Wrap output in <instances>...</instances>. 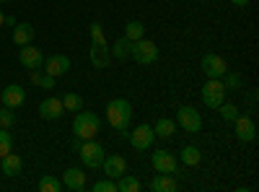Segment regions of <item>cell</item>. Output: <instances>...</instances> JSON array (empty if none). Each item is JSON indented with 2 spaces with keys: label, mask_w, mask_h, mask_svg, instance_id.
I'll return each instance as SVG.
<instances>
[{
  "label": "cell",
  "mask_w": 259,
  "mask_h": 192,
  "mask_svg": "<svg viewBox=\"0 0 259 192\" xmlns=\"http://www.w3.org/2000/svg\"><path fill=\"white\" fill-rule=\"evenodd\" d=\"M13 151V138L8 133V127H0V159H3L6 153Z\"/></svg>",
  "instance_id": "30"
},
{
  "label": "cell",
  "mask_w": 259,
  "mask_h": 192,
  "mask_svg": "<svg viewBox=\"0 0 259 192\" xmlns=\"http://www.w3.org/2000/svg\"><path fill=\"white\" fill-rule=\"evenodd\" d=\"M18 62L29 70H39L41 65H45V55H41V50H36L34 45H24L21 52H18Z\"/></svg>",
  "instance_id": "9"
},
{
  "label": "cell",
  "mask_w": 259,
  "mask_h": 192,
  "mask_svg": "<svg viewBox=\"0 0 259 192\" xmlns=\"http://www.w3.org/2000/svg\"><path fill=\"white\" fill-rule=\"evenodd\" d=\"M45 70L50 75H55V78L65 75V73L70 70V57L68 55H52L50 60H45Z\"/></svg>",
  "instance_id": "14"
},
{
  "label": "cell",
  "mask_w": 259,
  "mask_h": 192,
  "mask_svg": "<svg viewBox=\"0 0 259 192\" xmlns=\"http://www.w3.org/2000/svg\"><path fill=\"white\" fill-rule=\"evenodd\" d=\"M91 62L96 68H106L112 62V52L106 45H91Z\"/></svg>",
  "instance_id": "20"
},
{
  "label": "cell",
  "mask_w": 259,
  "mask_h": 192,
  "mask_svg": "<svg viewBox=\"0 0 259 192\" xmlns=\"http://www.w3.org/2000/svg\"><path fill=\"white\" fill-rule=\"evenodd\" d=\"M34 34H36V29H34L31 24H16V26H13V45H18V47L31 45Z\"/></svg>",
  "instance_id": "18"
},
{
  "label": "cell",
  "mask_w": 259,
  "mask_h": 192,
  "mask_svg": "<svg viewBox=\"0 0 259 192\" xmlns=\"http://www.w3.org/2000/svg\"><path fill=\"white\" fill-rule=\"evenodd\" d=\"M94 192H117V179H99L96 184H94Z\"/></svg>",
  "instance_id": "31"
},
{
  "label": "cell",
  "mask_w": 259,
  "mask_h": 192,
  "mask_svg": "<svg viewBox=\"0 0 259 192\" xmlns=\"http://www.w3.org/2000/svg\"><path fill=\"white\" fill-rule=\"evenodd\" d=\"M106 120L114 130L119 133V138H127V127H130V120H133V104L127 99H112L106 104Z\"/></svg>",
  "instance_id": "1"
},
{
  "label": "cell",
  "mask_w": 259,
  "mask_h": 192,
  "mask_svg": "<svg viewBox=\"0 0 259 192\" xmlns=\"http://www.w3.org/2000/svg\"><path fill=\"white\" fill-rule=\"evenodd\" d=\"M31 83L50 91V89H55V75H50L47 70H34V73H31Z\"/></svg>",
  "instance_id": "25"
},
{
  "label": "cell",
  "mask_w": 259,
  "mask_h": 192,
  "mask_svg": "<svg viewBox=\"0 0 259 192\" xmlns=\"http://www.w3.org/2000/svg\"><path fill=\"white\" fill-rule=\"evenodd\" d=\"M177 125H182L187 133H200L202 130V117L194 106H179L177 112Z\"/></svg>",
  "instance_id": "7"
},
{
  "label": "cell",
  "mask_w": 259,
  "mask_h": 192,
  "mask_svg": "<svg viewBox=\"0 0 259 192\" xmlns=\"http://www.w3.org/2000/svg\"><path fill=\"white\" fill-rule=\"evenodd\" d=\"M127 140L133 143V148H138V151H145V148L153 145L156 133H153V127H150V125H138L135 130L127 135Z\"/></svg>",
  "instance_id": "8"
},
{
  "label": "cell",
  "mask_w": 259,
  "mask_h": 192,
  "mask_svg": "<svg viewBox=\"0 0 259 192\" xmlns=\"http://www.w3.org/2000/svg\"><path fill=\"white\" fill-rule=\"evenodd\" d=\"M21 166H24V161H21V156H16L13 151L0 159V169H3V174H6V177H16V174H21Z\"/></svg>",
  "instance_id": "19"
},
{
  "label": "cell",
  "mask_w": 259,
  "mask_h": 192,
  "mask_svg": "<svg viewBox=\"0 0 259 192\" xmlns=\"http://www.w3.org/2000/svg\"><path fill=\"white\" fill-rule=\"evenodd\" d=\"M153 133L158 135V138H171L177 133V120H168V117H161L158 122H156V127H153Z\"/></svg>",
  "instance_id": "21"
},
{
  "label": "cell",
  "mask_w": 259,
  "mask_h": 192,
  "mask_svg": "<svg viewBox=\"0 0 259 192\" xmlns=\"http://www.w3.org/2000/svg\"><path fill=\"white\" fill-rule=\"evenodd\" d=\"M221 81H223L226 91H239V89H241V83H244L239 73H228V70L223 73V78H221Z\"/></svg>",
  "instance_id": "29"
},
{
  "label": "cell",
  "mask_w": 259,
  "mask_h": 192,
  "mask_svg": "<svg viewBox=\"0 0 259 192\" xmlns=\"http://www.w3.org/2000/svg\"><path fill=\"white\" fill-rule=\"evenodd\" d=\"M130 47H133V42H130L127 36H119V39L114 42V45H112V50H109V52H112V57H114V60H119V62H122V60H127V57H130Z\"/></svg>",
  "instance_id": "22"
},
{
  "label": "cell",
  "mask_w": 259,
  "mask_h": 192,
  "mask_svg": "<svg viewBox=\"0 0 259 192\" xmlns=\"http://www.w3.org/2000/svg\"><path fill=\"white\" fill-rule=\"evenodd\" d=\"M140 189H143V184H140V179L133 177V174H122V177L117 179V192H140Z\"/></svg>",
  "instance_id": "23"
},
{
  "label": "cell",
  "mask_w": 259,
  "mask_h": 192,
  "mask_svg": "<svg viewBox=\"0 0 259 192\" xmlns=\"http://www.w3.org/2000/svg\"><path fill=\"white\" fill-rule=\"evenodd\" d=\"M143 34H145V26L140 24V21H130V24L124 26V36H127L130 42H135V39H143Z\"/></svg>",
  "instance_id": "28"
},
{
  "label": "cell",
  "mask_w": 259,
  "mask_h": 192,
  "mask_svg": "<svg viewBox=\"0 0 259 192\" xmlns=\"http://www.w3.org/2000/svg\"><path fill=\"white\" fill-rule=\"evenodd\" d=\"M0 3H8V0H0Z\"/></svg>",
  "instance_id": "38"
},
{
  "label": "cell",
  "mask_w": 259,
  "mask_h": 192,
  "mask_svg": "<svg viewBox=\"0 0 259 192\" xmlns=\"http://www.w3.org/2000/svg\"><path fill=\"white\" fill-rule=\"evenodd\" d=\"M150 189L153 192H177L179 189V182H177V174H156V179L150 182Z\"/></svg>",
  "instance_id": "17"
},
{
  "label": "cell",
  "mask_w": 259,
  "mask_h": 192,
  "mask_svg": "<svg viewBox=\"0 0 259 192\" xmlns=\"http://www.w3.org/2000/svg\"><path fill=\"white\" fill-rule=\"evenodd\" d=\"M231 3H233V6H239V8H244V6L249 3V0H231Z\"/></svg>",
  "instance_id": "36"
},
{
  "label": "cell",
  "mask_w": 259,
  "mask_h": 192,
  "mask_svg": "<svg viewBox=\"0 0 259 192\" xmlns=\"http://www.w3.org/2000/svg\"><path fill=\"white\" fill-rule=\"evenodd\" d=\"M233 125H236V138H239L241 143H251V140H256V125H254V120L251 117H236L233 120Z\"/></svg>",
  "instance_id": "12"
},
{
  "label": "cell",
  "mask_w": 259,
  "mask_h": 192,
  "mask_svg": "<svg viewBox=\"0 0 259 192\" xmlns=\"http://www.w3.org/2000/svg\"><path fill=\"white\" fill-rule=\"evenodd\" d=\"M218 109H221V117H223L226 122H233L236 117H239V109H236L233 104H226V101H223V104L218 106Z\"/></svg>",
  "instance_id": "32"
},
{
  "label": "cell",
  "mask_w": 259,
  "mask_h": 192,
  "mask_svg": "<svg viewBox=\"0 0 259 192\" xmlns=\"http://www.w3.org/2000/svg\"><path fill=\"white\" fill-rule=\"evenodd\" d=\"M228 70V65H226V60L221 57V55H205L202 57V73L207 75V78H223V73Z\"/></svg>",
  "instance_id": "11"
},
{
  "label": "cell",
  "mask_w": 259,
  "mask_h": 192,
  "mask_svg": "<svg viewBox=\"0 0 259 192\" xmlns=\"http://www.w3.org/2000/svg\"><path fill=\"white\" fill-rule=\"evenodd\" d=\"M91 45H106V36L101 24H91Z\"/></svg>",
  "instance_id": "33"
},
{
  "label": "cell",
  "mask_w": 259,
  "mask_h": 192,
  "mask_svg": "<svg viewBox=\"0 0 259 192\" xmlns=\"http://www.w3.org/2000/svg\"><path fill=\"white\" fill-rule=\"evenodd\" d=\"M73 130H75L78 140H91V138H96L101 133V120L94 112H75Z\"/></svg>",
  "instance_id": "2"
},
{
  "label": "cell",
  "mask_w": 259,
  "mask_h": 192,
  "mask_svg": "<svg viewBox=\"0 0 259 192\" xmlns=\"http://www.w3.org/2000/svg\"><path fill=\"white\" fill-rule=\"evenodd\" d=\"M36 189H39V192H60V189H62V182H60L57 177L47 174V177H41V179H39Z\"/></svg>",
  "instance_id": "26"
},
{
  "label": "cell",
  "mask_w": 259,
  "mask_h": 192,
  "mask_svg": "<svg viewBox=\"0 0 259 192\" xmlns=\"http://www.w3.org/2000/svg\"><path fill=\"white\" fill-rule=\"evenodd\" d=\"M62 187H68L73 192H80L85 187V174L80 172V169H75V166L65 169V172H62Z\"/></svg>",
  "instance_id": "16"
},
{
  "label": "cell",
  "mask_w": 259,
  "mask_h": 192,
  "mask_svg": "<svg viewBox=\"0 0 259 192\" xmlns=\"http://www.w3.org/2000/svg\"><path fill=\"white\" fill-rule=\"evenodd\" d=\"M0 101H3L8 109H18V106L26 101V91L21 89L18 83H11V86H6L3 94H0Z\"/></svg>",
  "instance_id": "13"
},
{
  "label": "cell",
  "mask_w": 259,
  "mask_h": 192,
  "mask_svg": "<svg viewBox=\"0 0 259 192\" xmlns=\"http://www.w3.org/2000/svg\"><path fill=\"white\" fill-rule=\"evenodd\" d=\"M0 104H3V101H0Z\"/></svg>",
  "instance_id": "39"
},
{
  "label": "cell",
  "mask_w": 259,
  "mask_h": 192,
  "mask_svg": "<svg viewBox=\"0 0 259 192\" xmlns=\"http://www.w3.org/2000/svg\"><path fill=\"white\" fill-rule=\"evenodd\" d=\"M3 18H6V13H3V11H0V26H3Z\"/></svg>",
  "instance_id": "37"
},
{
  "label": "cell",
  "mask_w": 259,
  "mask_h": 192,
  "mask_svg": "<svg viewBox=\"0 0 259 192\" xmlns=\"http://www.w3.org/2000/svg\"><path fill=\"white\" fill-rule=\"evenodd\" d=\"M130 57H133L135 62H140V65H150V62H156L158 60L156 42H150V39H135L133 47H130Z\"/></svg>",
  "instance_id": "3"
},
{
  "label": "cell",
  "mask_w": 259,
  "mask_h": 192,
  "mask_svg": "<svg viewBox=\"0 0 259 192\" xmlns=\"http://www.w3.org/2000/svg\"><path fill=\"white\" fill-rule=\"evenodd\" d=\"M3 24H6V26H16V18H13V16H6Z\"/></svg>",
  "instance_id": "35"
},
{
  "label": "cell",
  "mask_w": 259,
  "mask_h": 192,
  "mask_svg": "<svg viewBox=\"0 0 259 192\" xmlns=\"http://www.w3.org/2000/svg\"><path fill=\"white\" fill-rule=\"evenodd\" d=\"M39 114L45 117V120H57V117H62V114H65L62 99H57V96H50V99H45V101L39 104Z\"/></svg>",
  "instance_id": "15"
},
{
  "label": "cell",
  "mask_w": 259,
  "mask_h": 192,
  "mask_svg": "<svg viewBox=\"0 0 259 192\" xmlns=\"http://www.w3.org/2000/svg\"><path fill=\"white\" fill-rule=\"evenodd\" d=\"M11 125H16V112L13 109H0V127H11Z\"/></svg>",
  "instance_id": "34"
},
{
  "label": "cell",
  "mask_w": 259,
  "mask_h": 192,
  "mask_svg": "<svg viewBox=\"0 0 259 192\" xmlns=\"http://www.w3.org/2000/svg\"><path fill=\"white\" fill-rule=\"evenodd\" d=\"M150 164H153V169H156V172H161V174H177L179 172L177 156L171 153V151H163V148H158V151L150 156Z\"/></svg>",
  "instance_id": "6"
},
{
  "label": "cell",
  "mask_w": 259,
  "mask_h": 192,
  "mask_svg": "<svg viewBox=\"0 0 259 192\" xmlns=\"http://www.w3.org/2000/svg\"><path fill=\"white\" fill-rule=\"evenodd\" d=\"M101 166H104V174L109 177V179H119L122 174H127V161H124V156H119V153L104 156Z\"/></svg>",
  "instance_id": "10"
},
{
  "label": "cell",
  "mask_w": 259,
  "mask_h": 192,
  "mask_svg": "<svg viewBox=\"0 0 259 192\" xmlns=\"http://www.w3.org/2000/svg\"><path fill=\"white\" fill-rule=\"evenodd\" d=\"M78 151H80L83 166H89V169H99V166H101V161H104V148H101V143H96L94 138H91V140H83V143L78 145Z\"/></svg>",
  "instance_id": "5"
},
{
  "label": "cell",
  "mask_w": 259,
  "mask_h": 192,
  "mask_svg": "<svg viewBox=\"0 0 259 192\" xmlns=\"http://www.w3.org/2000/svg\"><path fill=\"white\" fill-rule=\"evenodd\" d=\"M202 161V153H200V148L197 145H184L182 148V164L187 166H197Z\"/></svg>",
  "instance_id": "24"
},
{
  "label": "cell",
  "mask_w": 259,
  "mask_h": 192,
  "mask_svg": "<svg viewBox=\"0 0 259 192\" xmlns=\"http://www.w3.org/2000/svg\"><path fill=\"white\" fill-rule=\"evenodd\" d=\"M226 86H223V81L221 78H207V83L202 86V101L205 106H210V109H218V106L223 104L226 99Z\"/></svg>",
  "instance_id": "4"
},
{
  "label": "cell",
  "mask_w": 259,
  "mask_h": 192,
  "mask_svg": "<svg viewBox=\"0 0 259 192\" xmlns=\"http://www.w3.org/2000/svg\"><path fill=\"white\" fill-rule=\"evenodd\" d=\"M62 106H65V112H80V106H83V99L78 94H65L62 96Z\"/></svg>",
  "instance_id": "27"
}]
</instances>
